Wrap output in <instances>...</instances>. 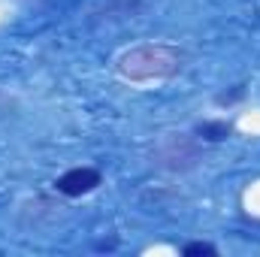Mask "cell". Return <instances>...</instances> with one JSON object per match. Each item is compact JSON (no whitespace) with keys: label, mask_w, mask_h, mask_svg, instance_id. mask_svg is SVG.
I'll return each mask as SVG.
<instances>
[{"label":"cell","mask_w":260,"mask_h":257,"mask_svg":"<svg viewBox=\"0 0 260 257\" xmlns=\"http://www.w3.org/2000/svg\"><path fill=\"white\" fill-rule=\"evenodd\" d=\"M185 67V52L170 43H145L118 58V76L127 82H157L173 79Z\"/></svg>","instance_id":"1"},{"label":"cell","mask_w":260,"mask_h":257,"mask_svg":"<svg viewBox=\"0 0 260 257\" xmlns=\"http://www.w3.org/2000/svg\"><path fill=\"white\" fill-rule=\"evenodd\" d=\"M200 139L197 136H167L160 142V148L154 151V160L173 173H185L194 170L200 164Z\"/></svg>","instance_id":"2"},{"label":"cell","mask_w":260,"mask_h":257,"mask_svg":"<svg viewBox=\"0 0 260 257\" xmlns=\"http://www.w3.org/2000/svg\"><path fill=\"white\" fill-rule=\"evenodd\" d=\"M103 185V173L97 167H73L67 170L64 176L55 179V191L70 197V200H79V197H88Z\"/></svg>","instance_id":"3"},{"label":"cell","mask_w":260,"mask_h":257,"mask_svg":"<svg viewBox=\"0 0 260 257\" xmlns=\"http://www.w3.org/2000/svg\"><path fill=\"white\" fill-rule=\"evenodd\" d=\"M194 136L200 142H224L233 136V124L224 121V118H206L194 127Z\"/></svg>","instance_id":"4"},{"label":"cell","mask_w":260,"mask_h":257,"mask_svg":"<svg viewBox=\"0 0 260 257\" xmlns=\"http://www.w3.org/2000/svg\"><path fill=\"white\" fill-rule=\"evenodd\" d=\"M182 254L185 257H218V245H212V242H188L182 248Z\"/></svg>","instance_id":"5"},{"label":"cell","mask_w":260,"mask_h":257,"mask_svg":"<svg viewBox=\"0 0 260 257\" xmlns=\"http://www.w3.org/2000/svg\"><path fill=\"white\" fill-rule=\"evenodd\" d=\"M245 94H248V88H245V85H233L230 91H221V94L215 97V103H218V106H233V103H239Z\"/></svg>","instance_id":"6"}]
</instances>
